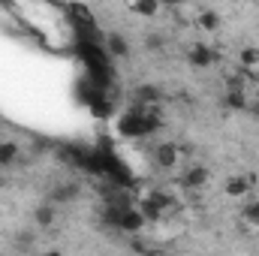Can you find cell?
I'll use <instances>...</instances> for the list:
<instances>
[{"mask_svg": "<svg viewBox=\"0 0 259 256\" xmlns=\"http://www.w3.org/2000/svg\"><path fill=\"white\" fill-rule=\"evenodd\" d=\"M247 103H250L247 81L241 75H232L226 81V91H223V109L226 112H247Z\"/></svg>", "mask_w": 259, "mask_h": 256, "instance_id": "6da1fadb", "label": "cell"}, {"mask_svg": "<svg viewBox=\"0 0 259 256\" xmlns=\"http://www.w3.org/2000/svg\"><path fill=\"white\" fill-rule=\"evenodd\" d=\"M184 163V148L178 142H160L154 148V166L163 169V172H172V169H181Z\"/></svg>", "mask_w": 259, "mask_h": 256, "instance_id": "7a4b0ae2", "label": "cell"}, {"mask_svg": "<svg viewBox=\"0 0 259 256\" xmlns=\"http://www.w3.org/2000/svg\"><path fill=\"white\" fill-rule=\"evenodd\" d=\"M208 181H211V169L205 163H187V166H181V175H178V187L181 190H202Z\"/></svg>", "mask_w": 259, "mask_h": 256, "instance_id": "3957f363", "label": "cell"}, {"mask_svg": "<svg viewBox=\"0 0 259 256\" xmlns=\"http://www.w3.org/2000/svg\"><path fill=\"white\" fill-rule=\"evenodd\" d=\"M256 184H259L256 172H235V175L226 178L223 193H226L229 199H244V196H250V193L256 190Z\"/></svg>", "mask_w": 259, "mask_h": 256, "instance_id": "277c9868", "label": "cell"}, {"mask_svg": "<svg viewBox=\"0 0 259 256\" xmlns=\"http://www.w3.org/2000/svg\"><path fill=\"white\" fill-rule=\"evenodd\" d=\"M184 61L193 66V69H208V66L217 64V52H214V46L193 42V46H187V52H184Z\"/></svg>", "mask_w": 259, "mask_h": 256, "instance_id": "5b68a950", "label": "cell"}, {"mask_svg": "<svg viewBox=\"0 0 259 256\" xmlns=\"http://www.w3.org/2000/svg\"><path fill=\"white\" fill-rule=\"evenodd\" d=\"M30 217H33V226H36V229H52V226L58 223V205H52V202L46 199V202H39V205L33 208Z\"/></svg>", "mask_w": 259, "mask_h": 256, "instance_id": "8992f818", "label": "cell"}, {"mask_svg": "<svg viewBox=\"0 0 259 256\" xmlns=\"http://www.w3.org/2000/svg\"><path fill=\"white\" fill-rule=\"evenodd\" d=\"M21 160V145L15 139H0V169H12Z\"/></svg>", "mask_w": 259, "mask_h": 256, "instance_id": "52a82bcc", "label": "cell"}, {"mask_svg": "<svg viewBox=\"0 0 259 256\" xmlns=\"http://www.w3.org/2000/svg\"><path fill=\"white\" fill-rule=\"evenodd\" d=\"M106 52L112 55V58H130V42L124 33H118V30H112V33H106Z\"/></svg>", "mask_w": 259, "mask_h": 256, "instance_id": "ba28073f", "label": "cell"}, {"mask_svg": "<svg viewBox=\"0 0 259 256\" xmlns=\"http://www.w3.org/2000/svg\"><path fill=\"white\" fill-rule=\"evenodd\" d=\"M220 24H223V15H220L217 9H211V6L199 9V15H196V27H202V30L214 33V30H220Z\"/></svg>", "mask_w": 259, "mask_h": 256, "instance_id": "9c48e42d", "label": "cell"}, {"mask_svg": "<svg viewBox=\"0 0 259 256\" xmlns=\"http://www.w3.org/2000/svg\"><path fill=\"white\" fill-rule=\"evenodd\" d=\"M127 9H130V15H139V18H154L163 6H160L157 0H133Z\"/></svg>", "mask_w": 259, "mask_h": 256, "instance_id": "30bf717a", "label": "cell"}, {"mask_svg": "<svg viewBox=\"0 0 259 256\" xmlns=\"http://www.w3.org/2000/svg\"><path fill=\"white\" fill-rule=\"evenodd\" d=\"M75 196H78V184H58L49 193V202L52 205H64V202H72Z\"/></svg>", "mask_w": 259, "mask_h": 256, "instance_id": "8fae6325", "label": "cell"}, {"mask_svg": "<svg viewBox=\"0 0 259 256\" xmlns=\"http://www.w3.org/2000/svg\"><path fill=\"white\" fill-rule=\"evenodd\" d=\"M139 214H142V220H145V223H157V220H163V217H166V211H163L151 196L139 205Z\"/></svg>", "mask_w": 259, "mask_h": 256, "instance_id": "7c38bea8", "label": "cell"}, {"mask_svg": "<svg viewBox=\"0 0 259 256\" xmlns=\"http://www.w3.org/2000/svg\"><path fill=\"white\" fill-rule=\"evenodd\" d=\"M238 69H247V72L259 69V49L256 46H247V49L238 52Z\"/></svg>", "mask_w": 259, "mask_h": 256, "instance_id": "4fadbf2b", "label": "cell"}, {"mask_svg": "<svg viewBox=\"0 0 259 256\" xmlns=\"http://www.w3.org/2000/svg\"><path fill=\"white\" fill-rule=\"evenodd\" d=\"M160 97H163V94H160V88H154V84H142V88L133 91V100H136V103H145V106H154Z\"/></svg>", "mask_w": 259, "mask_h": 256, "instance_id": "5bb4252c", "label": "cell"}, {"mask_svg": "<svg viewBox=\"0 0 259 256\" xmlns=\"http://www.w3.org/2000/svg\"><path fill=\"white\" fill-rule=\"evenodd\" d=\"M241 220H244V226H250V229H259V199L247 202V205L241 208Z\"/></svg>", "mask_w": 259, "mask_h": 256, "instance_id": "9a60e30c", "label": "cell"}, {"mask_svg": "<svg viewBox=\"0 0 259 256\" xmlns=\"http://www.w3.org/2000/svg\"><path fill=\"white\" fill-rule=\"evenodd\" d=\"M133 250H136L139 256H160V247H154V244H145L142 238H136V241H133Z\"/></svg>", "mask_w": 259, "mask_h": 256, "instance_id": "2e32d148", "label": "cell"}, {"mask_svg": "<svg viewBox=\"0 0 259 256\" xmlns=\"http://www.w3.org/2000/svg\"><path fill=\"white\" fill-rule=\"evenodd\" d=\"M163 46H166V39H163L160 33H148V36H145V49H148V52H163Z\"/></svg>", "mask_w": 259, "mask_h": 256, "instance_id": "e0dca14e", "label": "cell"}, {"mask_svg": "<svg viewBox=\"0 0 259 256\" xmlns=\"http://www.w3.org/2000/svg\"><path fill=\"white\" fill-rule=\"evenodd\" d=\"M121 223H124L127 229H139L145 220H142V214H139V211H130V214H124V220H121Z\"/></svg>", "mask_w": 259, "mask_h": 256, "instance_id": "ac0fdd59", "label": "cell"}, {"mask_svg": "<svg viewBox=\"0 0 259 256\" xmlns=\"http://www.w3.org/2000/svg\"><path fill=\"white\" fill-rule=\"evenodd\" d=\"M247 115L259 121V94H250V103H247Z\"/></svg>", "mask_w": 259, "mask_h": 256, "instance_id": "d6986e66", "label": "cell"}, {"mask_svg": "<svg viewBox=\"0 0 259 256\" xmlns=\"http://www.w3.org/2000/svg\"><path fill=\"white\" fill-rule=\"evenodd\" d=\"M238 75H241L244 81H253V84H259V69H253V72H247V69H238Z\"/></svg>", "mask_w": 259, "mask_h": 256, "instance_id": "ffe728a7", "label": "cell"}, {"mask_svg": "<svg viewBox=\"0 0 259 256\" xmlns=\"http://www.w3.org/2000/svg\"><path fill=\"white\" fill-rule=\"evenodd\" d=\"M42 256H64V253H61V250H46Z\"/></svg>", "mask_w": 259, "mask_h": 256, "instance_id": "44dd1931", "label": "cell"}]
</instances>
